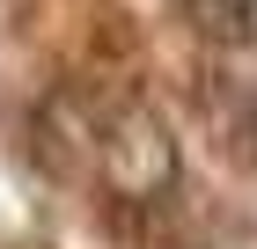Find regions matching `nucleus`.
I'll list each match as a JSON object with an SVG mask.
<instances>
[{
    "instance_id": "f257e3e1",
    "label": "nucleus",
    "mask_w": 257,
    "mask_h": 249,
    "mask_svg": "<svg viewBox=\"0 0 257 249\" xmlns=\"http://www.w3.org/2000/svg\"><path fill=\"white\" fill-rule=\"evenodd\" d=\"M198 37H220V44H250L257 37V0H184Z\"/></svg>"
}]
</instances>
